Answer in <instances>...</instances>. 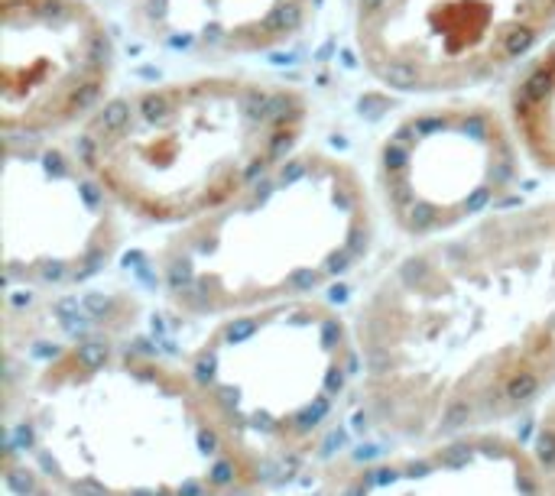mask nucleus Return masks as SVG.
Returning <instances> with one entry per match:
<instances>
[{
	"label": "nucleus",
	"mask_w": 555,
	"mask_h": 496,
	"mask_svg": "<svg viewBox=\"0 0 555 496\" xmlns=\"http://www.w3.org/2000/svg\"><path fill=\"white\" fill-rule=\"evenodd\" d=\"M373 458H380V447H373V445H360L358 451H354V460H373Z\"/></svg>",
	"instance_id": "19"
},
{
	"label": "nucleus",
	"mask_w": 555,
	"mask_h": 496,
	"mask_svg": "<svg viewBox=\"0 0 555 496\" xmlns=\"http://www.w3.org/2000/svg\"><path fill=\"white\" fill-rule=\"evenodd\" d=\"M117 201L82 153L49 137H3V244L7 283H82L104 270L117 244Z\"/></svg>",
	"instance_id": "7"
},
{
	"label": "nucleus",
	"mask_w": 555,
	"mask_h": 496,
	"mask_svg": "<svg viewBox=\"0 0 555 496\" xmlns=\"http://www.w3.org/2000/svg\"><path fill=\"white\" fill-rule=\"evenodd\" d=\"M429 471H432V464L419 460V464H409V471H406V473H412V477H422V473H429Z\"/></svg>",
	"instance_id": "21"
},
{
	"label": "nucleus",
	"mask_w": 555,
	"mask_h": 496,
	"mask_svg": "<svg viewBox=\"0 0 555 496\" xmlns=\"http://www.w3.org/2000/svg\"><path fill=\"white\" fill-rule=\"evenodd\" d=\"M383 415L409 402H506L519 373H555V198L497 208L396 263L360 315Z\"/></svg>",
	"instance_id": "1"
},
{
	"label": "nucleus",
	"mask_w": 555,
	"mask_h": 496,
	"mask_svg": "<svg viewBox=\"0 0 555 496\" xmlns=\"http://www.w3.org/2000/svg\"><path fill=\"white\" fill-rule=\"evenodd\" d=\"M72 493L75 496H111L101 484H95V480H78V484H72Z\"/></svg>",
	"instance_id": "15"
},
{
	"label": "nucleus",
	"mask_w": 555,
	"mask_h": 496,
	"mask_svg": "<svg viewBox=\"0 0 555 496\" xmlns=\"http://www.w3.org/2000/svg\"><path fill=\"white\" fill-rule=\"evenodd\" d=\"M208 480H211L214 486H227L231 480H234V464H231V460H218V464L211 467Z\"/></svg>",
	"instance_id": "14"
},
{
	"label": "nucleus",
	"mask_w": 555,
	"mask_h": 496,
	"mask_svg": "<svg viewBox=\"0 0 555 496\" xmlns=\"http://www.w3.org/2000/svg\"><path fill=\"white\" fill-rule=\"evenodd\" d=\"M364 493H367V486L360 484V486H351V490H347L345 496H364Z\"/></svg>",
	"instance_id": "24"
},
{
	"label": "nucleus",
	"mask_w": 555,
	"mask_h": 496,
	"mask_svg": "<svg viewBox=\"0 0 555 496\" xmlns=\"http://www.w3.org/2000/svg\"><path fill=\"white\" fill-rule=\"evenodd\" d=\"M140 42L192 62L289 49L315 26L319 0H121Z\"/></svg>",
	"instance_id": "8"
},
{
	"label": "nucleus",
	"mask_w": 555,
	"mask_h": 496,
	"mask_svg": "<svg viewBox=\"0 0 555 496\" xmlns=\"http://www.w3.org/2000/svg\"><path fill=\"white\" fill-rule=\"evenodd\" d=\"M179 496H201V486H195V484H185L182 490H179Z\"/></svg>",
	"instance_id": "22"
},
{
	"label": "nucleus",
	"mask_w": 555,
	"mask_h": 496,
	"mask_svg": "<svg viewBox=\"0 0 555 496\" xmlns=\"http://www.w3.org/2000/svg\"><path fill=\"white\" fill-rule=\"evenodd\" d=\"M536 454H539V460H543L545 467H552V464H555V432H552V428L539 432V441H536Z\"/></svg>",
	"instance_id": "11"
},
{
	"label": "nucleus",
	"mask_w": 555,
	"mask_h": 496,
	"mask_svg": "<svg viewBox=\"0 0 555 496\" xmlns=\"http://www.w3.org/2000/svg\"><path fill=\"white\" fill-rule=\"evenodd\" d=\"M360 68L399 94L445 98L526 62L555 33V0H347Z\"/></svg>",
	"instance_id": "4"
},
{
	"label": "nucleus",
	"mask_w": 555,
	"mask_h": 496,
	"mask_svg": "<svg viewBox=\"0 0 555 496\" xmlns=\"http://www.w3.org/2000/svg\"><path fill=\"white\" fill-rule=\"evenodd\" d=\"M396 480V471H373L364 477V486H380V484H393Z\"/></svg>",
	"instance_id": "18"
},
{
	"label": "nucleus",
	"mask_w": 555,
	"mask_h": 496,
	"mask_svg": "<svg viewBox=\"0 0 555 496\" xmlns=\"http://www.w3.org/2000/svg\"><path fill=\"white\" fill-rule=\"evenodd\" d=\"M468 458H471V445H452L442 451L439 464L442 467H461V464H468Z\"/></svg>",
	"instance_id": "12"
},
{
	"label": "nucleus",
	"mask_w": 555,
	"mask_h": 496,
	"mask_svg": "<svg viewBox=\"0 0 555 496\" xmlns=\"http://www.w3.org/2000/svg\"><path fill=\"white\" fill-rule=\"evenodd\" d=\"M33 445H36V434H33V425H16V447L20 451H33Z\"/></svg>",
	"instance_id": "16"
},
{
	"label": "nucleus",
	"mask_w": 555,
	"mask_h": 496,
	"mask_svg": "<svg viewBox=\"0 0 555 496\" xmlns=\"http://www.w3.org/2000/svg\"><path fill=\"white\" fill-rule=\"evenodd\" d=\"M198 447H201L205 454H214V451H218V434L211 432V428H198Z\"/></svg>",
	"instance_id": "17"
},
{
	"label": "nucleus",
	"mask_w": 555,
	"mask_h": 496,
	"mask_svg": "<svg viewBox=\"0 0 555 496\" xmlns=\"http://www.w3.org/2000/svg\"><path fill=\"white\" fill-rule=\"evenodd\" d=\"M370 192L345 156L293 149L221 208L182 224L160 260L162 285L195 315L306 296L367 253Z\"/></svg>",
	"instance_id": "3"
},
{
	"label": "nucleus",
	"mask_w": 555,
	"mask_h": 496,
	"mask_svg": "<svg viewBox=\"0 0 555 496\" xmlns=\"http://www.w3.org/2000/svg\"><path fill=\"white\" fill-rule=\"evenodd\" d=\"M506 117L523 156L545 175H555V36L523 62L506 98Z\"/></svg>",
	"instance_id": "9"
},
{
	"label": "nucleus",
	"mask_w": 555,
	"mask_h": 496,
	"mask_svg": "<svg viewBox=\"0 0 555 496\" xmlns=\"http://www.w3.org/2000/svg\"><path fill=\"white\" fill-rule=\"evenodd\" d=\"M130 496H166L160 490H130Z\"/></svg>",
	"instance_id": "23"
},
{
	"label": "nucleus",
	"mask_w": 555,
	"mask_h": 496,
	"mask_svg": "<svg viewBox=\"0 0 555 496\" xmlns=\"http://www.w3.org/2000/svg\"><path fill=\"white\" fill-rule=\"evenodd\" d=\"M523 175L510 117L484 101H435L383 133L373 195L409 237L448 234L497 211Z\"/></svg>",
	"instance_id": "5"
},
{
	"label": "nucleus",
	"mask_w": 555,
	"mask_h": 496,
	"mask_svg": "<svg viewBox=\"0 0 555 496\" xmlns=\"http://www.w3.org/2000/svg\"><path fill=\"white\" fill-rule=\"evenodd\" d=\"M308 127V98L254 75H195L134 88L88 120L78 153L117 208L188 224L283 162Z\"/></svg>",
	"instance_id": "2"
},
{
	"label": "nucleus",
	"mask_w": 555,
	"mask_h": 496,
	"mask_svg": "<svg viewBox=\"0 0 555 496\" xmlns=\"http://www.w3.org/2000/svg\"><path fill=\"white\" fill-rule=\"evenodd\" d=\"M7 486H10L13 493H20V496H26V493H33V473H26V471H10V477H7Z\"/></svg>",
	"instance_id": "13"
},
{
	"label": "nucleus",
	"mask_w": 555,
	"mask_h": 496,
	"mask_svg": "<svg viewBox=\"0 0 555 496\" xmlns=\"http://www.w3.org/2000/svg\"><path fill=\"white\" fill-rule=\"evenodd\" d=\"M117 46L91 0H0V130L39 140L104 107Z\"/></svg>",
	"instance_id": "6"
},
{
	"label": "nucleus",
	"mask_w": 555,
	"mask_h": 496,
	"mask_svg": "<svg viewBox=\"0 0 555 496\" xmlns=\"http://www.w3.org/2000/svg\"><path fill=\"white\" fill-rule=\"evenodd\" d=\"M474 412H478V406L471 399H452L442 409V415H439V428L442 432H458V428H465L474 419Z\"/></svg>",
	"instance_id": "10"
},
{
	"label": "nucleus",
	"mask_w": 555,
	"mask_h": 496,
	"mask_svg": "<svg viewBox=\"0 0 555 496\" xmlns=\"http://www.w3.org/2000/svg\"><path fill=\"white\" fill-rule=\"evenodd\" d=\"M345 441H347L345 432H332L328 434V441H325V454H334V447H341Z\"/></svg>",
	"instance_id": "20"
}]
</instances>
